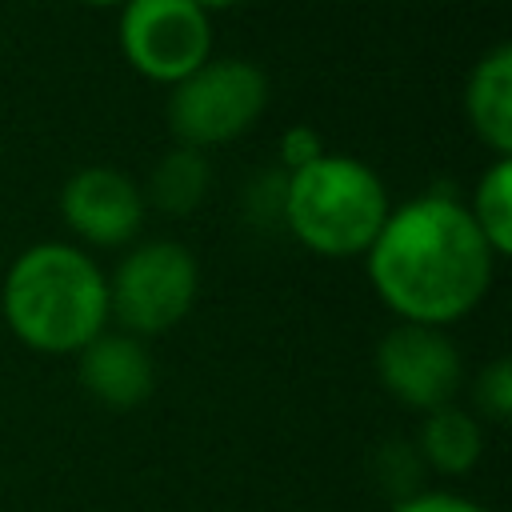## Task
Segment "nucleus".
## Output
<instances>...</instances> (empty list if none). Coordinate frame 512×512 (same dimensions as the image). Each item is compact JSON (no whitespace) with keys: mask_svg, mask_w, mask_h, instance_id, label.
I'll return each mask as SVG.
<instances>
[{"mask_svg":"<svg viewBox=\"0 0 512 512\" xmlns=\"http://www.w3.org/2000/svg\"><path fill=\"white\" fill-rule=\"evenodd\" d=\"M416 456L420 464L444 472V476H464L480 464L484 456V428L476 412L444 404L424 412V424L416 432Z\"/></svg>","mask_w":512,"mask_h":512,"instance_id":"9b49d317","label":"nucleus"},{"mask_svg":"<svg viewBox=\"0 0 512 512\" xmlns=\"http://www.w3.org/2000/svg\"><path fill=\"white\" fill-rule=\"evenodd\" d=\"M76 376L80 388L112 412H132L156 392V360L148 344L124 328H104L92 336L76 352Z\"/></svg>","mask_w":512,"mask_h":512,"instance_id":"1a4fd4ad","label":"nucleus"},{"mask_svg":"<svg viewBox=\"0 0 512 512\" xmlns=\"http://www.w3.org/2000/svg\"><path fill=\"white\" fill-rule=\"evenodd\" d=\"M464 116L492 156H512V48L492 44L464 80Z\"/></svg>","mask_w":512,"mask_h":512,"instance_id":"9d476101","label":"nucleus"},{"mask_svg":"<svg viewBox=\"0 0 512 512\" xmlns=\"http://www.w3.org/2000/svg\"><path fill=\"white\" fill-rule=\"evenodd\" d=\"M4 320L44 356H76L108 328V276L88 248L68 240L28 244L4 272Z\"/></svg>","mask_w":512,"mask_h":512,"instance_id":"f03ea898","label":"nucleus"},{"mask_svg":"<svg viewBox=\"0 0 512 512\" xmlns=\"http://www.w3.org/2000/svg\"><path fill=\"white\" fill-rule=\"evenodd\" d=\"M328 148H324V136L312 128V124H292L284 128L280 136V148H276V168L280 172H300L308 168L312 160H320Z\"/></svg>","mask_w":512,"mask_h":512,"instance_id":"dca6fc26","label":"nucleus"},{"mask_svg":"<svg viewBox=\"0 0 512 512\" xmlns=\"http://www.w3.org/2000/svg\"><path fill=\"white\" fill-rule=\"evenodd\" d=\"M468 216L476 220L488 248L504 260L512 252V156H496L476 180Z\"/></svg>","mask_w":512,"mask_h":512,"instance_id":"ddd939ff","label":"nucleus"},{"mask_svg":"<svg viewBox=\"0 0 512 512\" xmlns=\"http://www.w3.org/2000/svg\"><path fill=\"white\" fill-rule=\"evenodd\" d=\"M80 4H96V8H120V4H128V0H80Z\"/></svg>","mask_w":512,"mask_h":512,"instance_id":"6ab92c4d","label":"nucleus"},{"mask_svg":"<svg viewBox=\"0 0 512 512\" xmlns=\"http://www.w3.org/2000/svg\"><path fill=\"white\" fill-rule=\"evenodd\" d=\"M392 212L380 172L356 156L324 152L284 180V216L280 224L292 240L316 256L348 260L364 256Z\"/></svg>","mask_w":512,"mask_h":512,"instance_id":"7ed1b4c3","label":"nucleus"},{"mask_svg":"<svg viewBox=\"0 0 512 512\" xmlns=\"http://www.w3.org/2000/svg\"><path fill=\"white\" fill-rule=\"evenodd\" d=\"M116 40L144 80L172 88L212 56V16L192 0H128L120 4Z\"/></svg>","mask_w":512,"mask_h":512,"instance_id":"423d86ee","label":"nucleus"},{"mask_svg":"<svg viewBox=\"0 0 512 512\" xmlns=\"http://www.w3.org/2000/svg\"><path fill=\"white\" fill-rule=\"evenodd\" d=\"M364 264L388 312L408 324L448 328L480 308L500 256L480 236L468 204L448 192H424L408 204H392Z\"/></svg>","mask_w":512,"mask_h":512,"instance_id":"f257e3e1","label":"nucleus"},{"mask_svg":"<svg viewBox=\"0 0 512 512\" xmlns=\"http://www.w3.org/2000/svg\"><path fill=\"white\" fill-rule=\"evenodd\" d=\"M212 188V164L200 148H188V144H176L168 148L152 172H148V184L140 188L144 192V204L148 208H160L164 216H188L204 204Z\"/></svg>","mask_w":512,"mask_h":512,"instance_id":"f8f14e48","label":"nucleus"},{"mask_svg":"<svg viewBox=\"0 0 512 512\" xmlns=\"http://www.w3.org/2000/svg\"><path fill=\"white\" fill-rule=\"evenodd\" d=\"M376 376L392 400L424 416L452 404L464 384V356L444 328L400 320L376 344Z\"/></svg>","mask_w":512,"mask_h":512,"instance_id":"0eeeda50","label":"nucleus"},{"mask_svg":"<svg viewBox=\"0 0 512 512\" xmlns=\"http://www.w3.org/2000/svg\"><path fill=\"white\" fill-rule=\"evenodd\" d=\"M148 216L140 184L112 164H84L60 188V220L80 248H124Z\"/></svg>","mask_w":512,"mask_h":512,"instance_id":"6e6552de","label":"nucleus"},{"mask_svg":"<svg viewBox=\"0 0 512 512\" xmlns=\"http://www.w3.org/2000/svg\"><path fill=\"white\" fill-rule=\"evenodd\" d=\"M392 512H488L484 504L456 496V492H412L392 504Z\"/></svg>","mask_w":512,"mask_h":512,"instance_id":"f3484780","label":"nucleus"},{"mask_svg":"<svg viewBox=\"0 0 512 512\" xmlns=\"http://www.w3.org/2000/svg\"><path fill=\"white\" fill-rule=\"evenodd\" d=\"M192 4H196L200 12H208V16H212V12H220V8H232V4H240V0H192Z\"/></svg>","mask_w":512,"mask_h":512,"instance_id":"a211bd4d","label":"nucleus"},{"mask_svg":"<svg viewBox=\"0 0 512 512\" xmlns=\"http://www.w3.org/2000/svg\"><path fill=\"white\" fill-rule=\"evenodd\" d=\"M284 180H288V172H280V168H268V172L248 180L244 212L256 224H280V216H284Z\"/></svg>","mask_w":512,"mask_h":512,"instance_id":"2eb2a0df","label":"nucleus"},{"mask_svg":"<svg viewBox=\"0 0 512 512\" xmlns=\"http://www.w3.org/2000/svg\"><path fill=\"white\" fill-rule=\"evenodd\" d=\"M268 108V76L240 56H208L168 88V128L176 144L220 148L240 140Z\"/></svg>","mask_w":512,"mask_h":512,"instance_id":"20e7f679","label":"nucleus"},{"mask_svg":"<svg viewBox=\"0 0 512 512\" xmlns=\"http://www.w3.org/2000/svg\"><path fill=\"white\" fill-rule=\"evenodd\" d=\"M200 292V264L180 240L128 244L108 276V316L132 336H160L176 328Z\"/></svg>","mask_w":512,"mask_h":512,"instance_id":"39448f33","label":"nucleus"},{"mask_svg":"<svg viewBox=\"0 0 512 512\" xmlns=\"http://www.w3.org/2000/svg\"><path fill=\"white\" fill-rule=\"evenodd\" d=\"M472 404L492 424H504L512 416V360L508 356H496L480 368V376L472 380Z\"/></svg>","mask_w":512,"mask_h":512,"instance_id":"4468645a","label":"nucleus"}]
</instances>
